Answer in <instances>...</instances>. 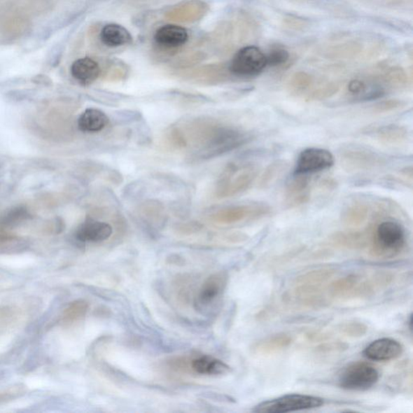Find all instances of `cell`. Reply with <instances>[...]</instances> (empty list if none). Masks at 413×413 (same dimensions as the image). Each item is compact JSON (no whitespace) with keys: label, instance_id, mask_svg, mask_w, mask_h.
Segmentation results:
<instances>
[{"label":"cell","instance_id":"1","mask_svg":"<svg viewBox=\"0 0 413 413\" xmlns=\"http://www.w3.org/2000/svg\"><path fill=\"white\" fill-rule=\"evenodd\" d=\"M258 171V166L253 162L229 164L216 183V198H230L246 192L256 179Z\"/></svg>","mask_w":413,"mask_h":413},{"label":"cell","instance_id":"2","mask_svg":"<svg viewBox=\"0 0 413 413\" xmlns=\"http://www.w3.org/2000/svg\"><path fill=\"white\" fill-rule=\"evenodd\" d=\"M325 404L320 397L301 394H289L264 401L254 407L253 412L285 413L317 409Z\"/></svg>","mask_w":413,"mask_h":413},{"label":"cell","instance_id":"3","mask_svg":"<svg viewBox=\"0 0 413 413\" xmlns=\"http://www.w3.org/2000/svg\"><path fill=\"white\" fill-rule=\"evenodd\" d=\"M255 23L246 15H239L236 19L222 24L215 33V40L223 49L232 50L238 45L250 40L255 35Z\"/></svg>","mask_w":413,"mask_h":413},{"label":"cell","instance_id":"4","mask_svg":"<svg viewBox=\"0 0 413 413\" xmlns=\"http://www.w3.org/2000/svg\"><path fill=\"white\" fill-rule=\"evenodd\" d=\"M405 241V231L399 222L384 220L375 227L373 246L376 253L393 256L403 248Z\"/></svg>","mask_w":413,"mask_h":413},{"label":"cell","instance_id":"5","mask_svg":"<svg viewBox=\"0 0 413 413\" xmlns=\"http://www.w3.org/2000/svg\"><path fill=\"white\" fill-rule=\"evenodd\" d=\"M379 379V372L372 365L357 362L348 365L338 376V384L349 391H363L372 388Z\"/></svg>","mask_w":413,"mask_h":413},{"label":"cell","instance_id":"6","mask_svg":"<svg viewBox=\"0 0 413 413\" xmlns=\"http://www.w3.org/2000/svg\"><path fill=\"white\" fill-rule=\"evenodd\" d=\"M267 66V55L258 47L248 46L237 52L229 71L230 75L238 78H252L261 74Z\"/></svg>","mask_w":413,"mask_h":413},{"label":"cell","instance_id":"7","mask_svg":"<svg viewBox=\"0 0 413 413\" xmlns=\"http://www.w3.org/2000/svg\"><path fill=\"white\" fill-rule=\"evenodd\" d=\"M271 213V209L264 204H240L226 206L216 211L210 216L211 221L220 225H232L245 220L260 218Z\"/></svg>","mask_w":413,"mask_h":413},{"label":"cell","instance_id":"8","mask_svg":"<svg viewBox=\"0 0 413 413\" xmlns=\"http://www.w3.org/2000/svg\"><path fill=\"white\" fill-rule=\"evenodd\" d=\"M335 164L332 153L321 148H308L300 153L296 162L294 176H305L326 171Z\"/></svg>","mask_w":413,"mask_h":413},{"label":"cell","instance_id":"9","mask_svg":"<svg viewBox=\"0 0 413 413\" xmlns=\"http://www.w3.org/2000/svg\"><path fill=\"white\" fill-rule=\"evenodd\" d=\"M386 88L380 75L369 78L353 79L347 86V94L354 102H368L383 97Z\"/></svg>","mask_w":413,"mask_h":413},{"label":"cell","instance_id":"10","mask_svg":"<svg viewBox=\"0 0 413 413\" xmlns=\"http://www.w3.org/2000/svg\"><path fill=\"white\" fill-rule=\"evenodd\" d=\"M208 4L202 0H188L180 3L166 13V18L178 23H194L209 13Z\"/></svg>","mask_w":413,"mask_h":413},{"label":"cell","instance_id":"11","mask_svg":"<svg viewBox=\"0 0 413 413\" xmlns=\"http://www.w3.org/2000/svg\"><path fill=\"white\" fill-rule=\"evenodd\" d=\"M403 346L393 338H380L365 348L364 356L375 362H388L398 358L403 353Z\"/></svg>","mask_w":413,"mask_h":413},{"label":"cell","instance_id":"12","mask_svg":"<svg viewBox=\"0 0 413 413\" xmlns=\"http://www.w3.org/2000/svg\"><path fill=\"white\" fill-rule=\"evenodd\" d=\"M155 43L162 51L174 52L187 43L189 35L186 29L176 24L163 25L156 31Z\"/></svg>","mask_w":413,"mask_h":413},{"label":"cell","instance_id":"13","mask_svg":"<svg viewBox=\"0 0 413 413\" xmlns=\"http://www.w3.org/2000/svg\"><path fill=\"white\" fill-rule=\"evenodd\" d=\"M229 66L225 64H210L192 69L183 74V77L201 84H218L229 78Z\"/></svg>","mask_w":413,"mask_h":413},{"label":"cell","instance_id":"14","mask_svg":"<svg viewBox=\"0 0 413 413\" xmlns=\"http://www.w3.org/2000/svg\"><path fill=\"white\" fill-rule=\"evenodd\" d=\"M225 285L226 276L224 273H216L206 279L195 300L198 309L204 310L214 304L223 293Z\"/></svg>","mask_w":413,"mask_h":413},{"label":"cell","instance_id":"15","mask_svg":"<svg viewBox=\"0 0 413 413\" xmlns=\"http://www.w3.org/2000/svg\"><path fill=\"white\" fill-rule=\"evenodd\" d=\"M113 227L107 222L88 218L78 227L76 238L82 242H102L113 235Z\"/></svg>","mask_w":413,"mask_h":413},{"label":"cell","instance_id":"16","mask_svg":"<svg viewBox=\"0 0 413 413\" xmlns=\"http://www.w3.org/2000/svg\"><path fill=\"white\" fill-rule=\"evenodd\" d=\"M344 165L353 171H366L379 166L380 158L370 151L363 150H349L343 153Z\"/></svg>","mask_w":413,"mask_h":413},{"label":"cell","instance_id":"17","mask_svg":"<svg viewBox=\"0 0 413 413\" xmlns=\"http://www.w3.org/2000/svg\"><path fill=\"white\" fill-rule=\"evenodd\" d=\"M71 72L73 78L79 83L88 86L98 79L102 74V69L97 61L86 57L79 58L74 62Z\"/></svg>","mask_w":413,"mask_h":413},{"label":"cell","instance_id":"18","mask_svg":"<svg viewBox=\"0 0 413 413\" xmlns=\"http://www.w3.org/2000/svg\"><path fill=\"white\" fill-rule=\"evenodd\" d=\"M310 188L308 176H295L286 190V203L290 206H299L309 199Z\"/></svg>","mask_w":413,"mask_h":413},{"label":"cell","instance_id":"19","mask_svg":"<svg viewBox=\"0 0 413 413\" xmlns=\"http://www.w3.org/2000/svg\"><path fill=\"white\" fill-rule=\"evenodd\" d=\"M109 124V118L103 111L97 108H88L78 119V129L84 132H99Z\"/></svg>","mask_w":413,"mask_h":413},{"label":"cell","instance_id":"20","mask_svg":"<svg viewBox=\"0 0 413 413\" xmlns=\"http://www.w3.org/2000/svg\"><path fill=\"white\" fill-rule=\"evenodd\" d=\"M100 40L106 46L116 48L131 44L132 36L122 25L109 24L100 31Z\"/></svg>","mask_w":413,"mask_h":413},{"label":"cell","instance_id":"21","mask_svg":"<svg viewBox=\"0 0 413 413\" xmlns=\"http://www.w3.org/2000/svg\"><path fill=\"white\" fill-rule=\"evenodd\" d=\"M291 342H293L291 337L281 333V335H273L263 339L262 341L256 344L254 349H255L256 353L262 354V356L272 354L288 347Z\"/></svg>","mask_w":413,"mask_h":413},{"label":"cell","instance_id":"22","mask_svg":"<svg viewBox=\"0 0 413 413\" xmlns=\"http://www.w3.org/2000/svg\"><path fill=\"white\" fill-rule=\"evenodd\" d=\"M315 86V80L309 74L306 72L295 73L288 82V90L296 97H308Z\"/></svg>","mask_w":413,"mask_h":413},{"label":"cell","instance_id":"23","mask_svg":"<svg viewBox=\"0 0 413 413\" xmlns=\"http://www.w3.org/2000/svg\"><path fill=\"white\" fill-rule=\"evenodd\" d=\"M31 218V215L24 206H14L5 211L4 214L0 217V227L3 230H13Z\"/></svg>","mask_w":413,"mask_h":413},{"label":"cell","instance_id":"24","mask_svg":"<svg viewBox=\"0 0 413 413\" xmlns=\"http://www.w3.org/2000/svg\"><path fill=\"white\" fill-rule=\"evenodd\" d=\"M29 244L24 237L0 232V253L13 254L22 253L27 250Z\"/></svg>","mask_w":413,"mask_h":413},{"label":"cell","instance_id":"25","mask_svg":"<svg viewBox=\"0 0 413 413\" xmlns=\"http://www.w3.org/2000/svg\"><path fill=\"white\" fill-rule=\"evenodd\" d=\"M89 308L86 300H78L69 304L62 312L61 321L63 325H71L81 320L87 314Z\"/></svg>","mask_w":413,"mask_h":413},{"label":"cell","instance_id":"26","mask_svg":"<svg viewBox=\"0 0 413 413\" xmlns=\"http://www.w3.org/2000/svg\"><path fill=\"white\" fill-rule=\"evenodd\" d=\"M378 139L386 144H400L407 139V132L403 127L396 125L384 126L376 132Z\"/></svg>","mask_w":413,"mask_h":413},{"label":"cell","instance_id":"27","mask_svg":"<svg viewBox=\"0 0 413 413\" xmlns=\"http://www.w3.org/2000/svg\"><path fill=\"white\" fill-rule=\"evenodd\" d=\"M369 214V208L363 203H356L349 205L344 211L343 221L348 225H359L367 220Z\"/></svg>","mask_w":413,"mask_h":413},{"label":"cell","instance_id":"28","mask_svg":"<svg viewBox=\"0 0 413 413\" xmlns=\"http://www.w3.org/2000/svg\"><path fill=\"white\" fill-rule=\"evenodd\" d=\"M20 311L14 306L0 305V335L17 324Z\"/></svg>","mask_w":413,"mask_h":413},{"label":"cell","instance_id":"29","mask_svg":"<svg viewBox=\"0 0 413 413\" xmlns=\"http://www.w3.org/2000/svg\"><path fill=\"white\" fill-rule=\"evenodd\" d=\"M204 52L197 51L190 52L188 54L180 56L173 62V67L178 69V70H188V69L192 68L197 66L204 60Z\"/></svg>","mask_w":413,"mask_h":413},{"label":"cell","instance_id":"30","mask_svg":"<svg viewBox=\"0 0 413 413\" xmlns=\"http://www.w3.org/2000/svg\"><path fill=\"white\" fill-rule=\"evenodd\" d=\"M27 393V386L22 384H14L0 391V405L17 400Z\"/></svg>","mask_w":413,"mask_h":413},{"label":"cell","instance_id":"31","mask_svg":"<svg viewBox=\"0 0 413 413\" xmlns=\"http://www.w3.org/2000/svg\"><path fill=\"white\" fill-rule=\"evenodd\" d=\"M287 165H286L285 162L279 161L272 164L262 176L260 181L261 186L266 188L268 185L272 183L283 173Z\"/></svg>","mask_w":413,"mask_h":413},{"label":"cell","instance_id":"32","mask_svg":"<svg viewBox=\"0 0 413 413\" xmlns=\"http://www.w3.org/2000/svg\"><path fill=\"white\" fill-rule=\"evenodd\" d=\"M128 74V70L124 64L120 62L113 63L107 70L105 71L104 78L109 82H118L123 80Z\"/></svg>","mask_w":413,"mask_h":413},{"label":"cell","instance_id":"33","mask_svg":"<svg viewBox=\"0 0 413 413\" xmlns=\"http://www.w3.org/2000/svg\"><path fill=\"white\" fill-rule=\"evenodd\" d=\"M288 59V52L283 49L274 50L267 55V65L272 66L284 65Z\"/></svg>","mask_w":413,"mask_h":413},{"label":"cell","instance_id":"34","mask_svg":"<svg viewBox=\"0 0 413 413\" xmlns=\"http://www.w3.org/2000/svg\"><path fill=\"white\" fill-rule=\"evenodd\" d=\"M214 360V358L206 356L195 358L192 363V368L197 374L209 375Z\"/></svg>","mask_w":413,"mask_h":413},{"label":"cell","instance_id":"35","mask_svg":"<svg viewBox=\"0 0 413 413\" xmlns=\"http://www.w3.org/2000/svg\"><path fill=\"white\" fill-rule=\"evenodd\" d=\"M405 104L398 99H389L381 102L374 106V110L379 113H389L403 108Z\"/></svg>","mask_w":413,"mask_h":413},{"label":"cell","instance_id":"36","mask_svg":"<svg viewBox=\"0 0 413 413\" xmlns=\"http://www.w3.org/2000/svg\"><path fill=\"white\" fill-rule=\"evenodd\" d=\"M368 328L360 323H351L343 327L342 331L351 337H361L366 333Z\"/></svg>","mask_w":413,"mask_h":413},{"label":"cell","instance_id":"37","mask_svg":"<svg viewBox=\"0 0 413 413\" xmlns=\"http://www.w3.org/2000/svg\"><path fill=\"white\" fill-rule=\"evenodd\" d=\"M202 227L198 222H189V223L179 225L177 227V231L182 234H192L202 229Z\"/></svg>","mask_w":413,"mask_h":413}]
</instances>
